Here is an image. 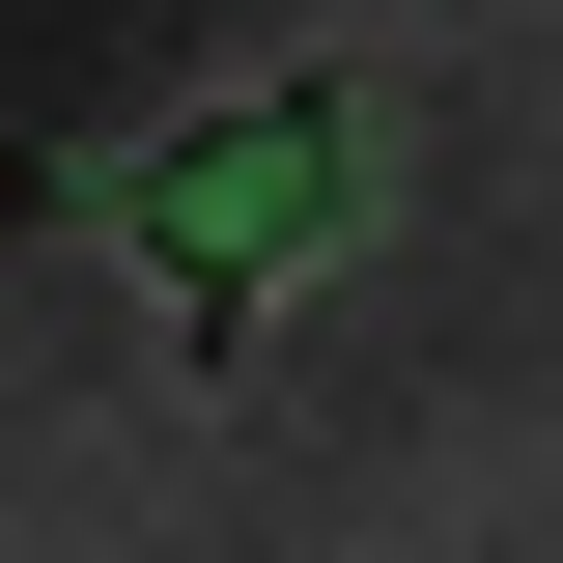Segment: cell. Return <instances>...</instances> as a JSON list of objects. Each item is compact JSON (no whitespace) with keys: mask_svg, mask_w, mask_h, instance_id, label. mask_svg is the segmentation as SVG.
Segmentation results:
<instances>
[{"mask_svg":"<svg viewBox=\"0 0 563 563\" xmlns=\"http://www.w3.org/2000/svg\"><path fill=\"white\" fill-rule=\"evenodd\" d=\"M310 225H339V113H310V85H254V113H169V141H141V254H169V310H198V339L310 254Z\"/></svg>","mask_w":563,"mask_h":563,"instance_id":"cell-1","label":"cell"}]
</instances>
